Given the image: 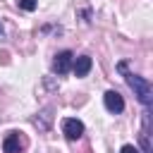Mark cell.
<instances>
[{"mask_svg":"<svg viewBox=\"0 0 153 153\" xmlns=\"http://www.w3.org/2000/svg\"><path fill=\"white\" fill-rule=\"evenodd\" d=\"M117 72L124 76L127 86L134 91V96L139 98V103L143 105V110H151V105H153V86H151V81H148L146 76H139V74L129 72V65H127L124 60L117 62Z\"/></svg>","mask_w":153,"mask_h":153,"instance_id":"cell-1","label":"cell"},{"mask_svg":"<svg viewBox=\"0 0 153 153\" xmlns=\"http://www.w3.org/2000/svg\"><path fill=\"white\" fill-rule=\"evenodd\" d=\"M62 134L67 141H79L84 136V122L76 117H65L62 120Z\"/></svg>","mask_w":153,"mask_h":153,"instance_id":"cell-2","label":"cell"},{"mask_svg":"<svg viewBox=\"0 0 153 153\" xmlns=\"http://www.w3.org/2000/svg\"><path fill=\"white\" fill-rule=\"evenodd\" d=\"M91 67H93L91 55H79V57H74V60H72V72H74V76H76V79L86 76V74L91 72Z\"/></svg>","mask_w":153,"mask_h":153,"instance_id":"cell-6","label":"cell"},{"mask_svg":"<svg viewBox=\"0 0 153 153\" xmlns=\"http://www.w3.org/2000/svg\"><path fill=\"white\" fill-rule=\"evenodd\" d=\"M103 105H105V110L108 112H112V115H120L122 110H124V98H122V93L120 91H105V96H103Z\"/></svg>","mask_w":153,"mask_h":153,"instance_id":"cell-4","label":"cell"},{"mask_svg":"<svg viewBox=\"0 0 153 153\" xmlns=\"http://www.w3.org/2000/svg\"><path fill=\"white\" fill-rule=\"evenodd\" d=\"M22 131H7V136L2 139V153H22L26 141L19 136Z\"/></svg>","mask_w":153,"mask_h":153,"instance_id":"cell-5","label":"cell"},{"mask_svg":"<svg viewBox=\"0 0 153 153\" xmlns=\"http://www.w3.org/2000/svg\"><path fill=\"white\" fill-rule=\"evenodd\" d=\"M5 41H7V33H5V26L0 24V43H5Z\"/></svg>","mask_w":153,"mask_h":153,"instance_id":"cell-10","label":"cell"},{"mask_svg":"<svg viewBox=\"0 0 153 153\" xmlns=\"http://www.w3.org/2000/svg\"><path fill=\"white\" fill-rule=\"evenodd\" d=\"M120 153H141L136 146H131V143H124L122 148H120Z\"/></svg>","mask_w":153,"mask_h":153,"instance_id":"cell-9","label":"cell"},{"mask_svg":"<svg viewBox=\"0 0 153 153\" xmlns=\"http://www.w3.org/2000/svg\"><path fill=\"white\" fill-rule=\"evenodd\" d=\"M72 60H74V53L72 50H60L53 60V72L57 76H65L69 69H72Z\"/></svg>","mask_w":153,"mask_h":153,"instance_id":"cell-3","label":"cell"},{"mask_svg":"<svg viewBox=\"0 0 153 153\" xmlns=\"http://www.w3.org/2000/svg\"><path fill=\"white\" fill-rule=\"evenodd\" d=\"M33 124H36V127H41V129H48V124H50V110H45L41 117H36V120H33Z\"/></svg>","mask_w":153,"mask_h":153,"instance_id":"cell-7","label":"cell"},{"mask_svg":"<svg viewBox=\"0 0 153 153\" xmlns=\"http://www.w3.org/2000/svg\"><path fill=\"white\" fill-rule=\"evenodd\" d=\"M17 5L24 10V12H33L38 7V0H17Z\"/></svg>","mask_w":153,"mask_h":153,"instance_id":"cell-8","label":"cell"}]
</instances>
